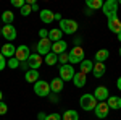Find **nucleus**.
I'll use <instances>...</instances> for the list:
<instances>
[{
  "mask_svg": "<svg viewBox=\"0 0 121 120\" xmlns=\"http://www.w3.org/2000/svg\"><path fill=\"white\" fill-rule=\"evenodd\" d=\"M79 104H81V109L86 112H91L95 109V106H97V99L94 97V94L91 92H86L81 96V99H79Z\"/></svg>",
  "mask_w": 121,
  "mask_h": 120,
  "instance_id": "nucleus-1",
  "label": "nucleus"
},
{
  "mask_svg": "<svg viewBox=\"0 0 121 120\" xmlns=\"http://www.w3.org/2000/svg\"><path fill=\"white\" fill-rule=\"evenodd\" d=\"M60 31L65 33V34H74L78 31V21L69 18H63L60 21Z\"/></svg>",
  "mask_w": 121,
  "mask_h": 120,
  "instance_id": "nucleus-2",
  "label": "nucleus"
},
{
  "mask_svg": "<svg viewBox=\"0 0 121 120\" xmlns=\"http://www.w3.org/2000/svg\"><path fill=\"white\" fill-rule=\"evenodd\" d=\"M84 60V49L82 47H73L71 52H68V62L71 65H79Z\"/></svg>",
  "mask_w": 121,
  "mask_h": 120,
  "instance_id": "nucleus-3",
  "label": "nucleus"
},
{
  "mask_svg": "<svg viewBox=\"0 0 121 120\" xmlns=\"http://www.w3.org/2000/svg\"><path fill=\"white\" fill-rule=\"evenodd\" d=\"M118 7H120V3H118V0H107V2H103V13H105V16L107 18H112L115 16L116 13H118Z\"/></svg>",
  "mask_w": 121,
  "mask_h": 120,
  "instance_id": "nucleus-4",
  "label": "nucleus"
},
{
  "mask_svg": "<svg viewBox=\"0 0 121 120\" xmlns=\"http://www.w3.org/2000/svg\"><path fill=\"white\" fill-rule=\"evenodd\" d=\"M34 92L37 94L39 97H48L50 94V84L44 81V80H39L34 83Z\"/></svg>",
  "mask_w": 121,
  "mask_h": 120,
  "instance_id": "nucleus-5",
  "label": "nucleus"
},
{
  "mask_svg": "<svg viewBox=\"0 0 121 120\" xmlns=\"http://www.w3.org/2000/svg\"><path fill=\"white\" fill-rule=\"evenodd\" d=\"M74 68H73V65H61L60 67V78L63 80V81H73V76H74Z\"/></svg>",
  "mask_w": 121,
  "mask_h": 120,
  "instance_id": "nucleus-6",
  "label": "nucleus"
},
{
  "mask_svg": "<svg viewBox=\"0 0 121 120\" xmlns=\"http://www.w3.org/2000/svg\"><path fill=\"white\" fill-rule=\"evenodd\" d=\"M29 55H31V50H29V47H28V46L21 44V46L16 47V52H15V58L18 60L19 63H21V62H28Z\"/></svg>",
  "mask_w": 121,
  "mask_h": 120,
  "instance_id": "nucleus-7",
  "label": "nucleus"
},
{
  "mask_svg": "<svg viewBox=\"0 0 121 120\" xmlns=\"http://www.w3.org/2000/svg\"><path fill=\"white\" fill-rule=\"evenodd\" d=\"M48 52H52V41H50V39H39L37 54L42 57V55H47Z\"/></svg>",
  "mask_w": 121,
  "mask_h": 120,
  "instance_id": "nucleus-8",
  "label": "nucleus"
},
{
  "mask_svg": "<svg viewBox=\"0 0 121 120\" xmlns=\"http://www.w3.org/2000/svg\"><path fill=\"white\" fill-rule=\"evenodd\" d=\"M95 117H99L100 120H103L105 117H108V112H110V107H108V104L107 102H97V106H95Z\"/></svg>",
  "mask_w": 121,
  "mask_h": 120,
  "instance_id": "nucleus-9",
  "label": "nucleus"
},
{
  "mask_svg": "<svg viewBox=\"0 0 121 120\" xmlns=\"http://www.w3.org/2000/svg\"><path fill=\"white\" fill-rule=\"evenodd\" d=\"M108 96H110V91L105 86H97L95 91H94V97L97 99V102H105L108 99Z\"/></svg>",
  "mask_w": 121,
  "mask_h": 120,
  "instance_id": "nucleus-10",
  "label": "nucleus"
},
{
  "mask_svg": "<svg viewBox=\"0 0 121 120\" xmlns=\"http://www.w3.org/2000/svg\"><path fill=\"white\" fill-rule=\"evenodd\" d=\"M2 36L5 37L8 42H13L16 39V29H15V26L13 24H5L2 28Z\"/></svg>",
  "mask_w": 121,
  "mask_h": 120,
  "instance_id": "nucleus-11",
  "label": "nucleus"
},
{
  "mask_svg": "<svg viewBox=\"0 0 121 120\" xmlns=\"http://www.w3.org/2000/svg\"><path fill=\"white\" fill-rule=\"evenodd\" d=\"M42 65V57L39 55L37 52L36 54H31L28 58V67L29 70H39V67Z\"/></svg>",
  "mask_w": 121,
  "mask_h": 120,
  "instance_id": "nucleus-12",
  "label": "nucleus"
},
{
  "mask_svg": "<svg viewBox=\"0 0 121 120\" xmlns=\"http://www.w3.org/2000/svg\"><path fill=\"white\" fill-rule=\"evenodd\" d=\"M66 49H68V44H66V41H56V42H52V52L55 54V55H61V54H65Z\"/></svg>",
  "mask_w": 121,
  "mask_h": 120,
  "instance_id": "nucleus-13",
  "label": "nucleus"
},
{
  "mask_svg": "<svg viewBox=\"0 0 121 120\" xmlns=\"http://www.w3.org/2000/svg\"><path fill=\"white\" fill-rule=\"evenodd\" d=\"M108 29H110L112 33H115V34L121 33V19L118 18V15L108 18Z\"/></svg>",
  "mask_w": 121,
  "mask_h": 120,
  "instance_id": "nucleus-14",
  "label": "nucleus"
},
{
  "mask_svg": "<svg viewBox=\"0 0 121 120\" xmlns=\"http://www.w3.org/2000/svg\"><path fill=\"white\" fill-rule=\"evenodd\" d=\"M0 52H2V55L5 57V58H11V57H15L16 47L13 46V42H7V44H3V46H2Z\"/></svg>",
  "mask_w": 121,
  "mask_h": 120,
  "instance_id": "nucleus-15",
  "label": "nucleus"
},
{
  "mask_svg": "<svg viewBox=\"0 0 121 120\" xmlns=\"http://www.w3.org/2000/svg\"><path fill=\"white\" fill-rule=\"evenodd\" d=\"M50 92H53V94H58V92L63 91V86H65V81L61 80V78H53L52 81H50Z\"/></svg>",
  "mask_w": 121,
  "mask_h": 120,
  "instance_id": "nucleus-16",
  "label": "nucleus"
},
{
  "mask_svg": "<svg viewBox=\"0 0 121 120\" xmlns=\"http://www.w3.org/2000/svg\"><path fill=\"white\" fill-rule=\"evenodd\" d=\"M105 102L108 104V107L113 109V110H120L121 109V97L120 96H108V99Z\"/></svg>",
  "mask_w": 121,
  "mask_h": 120,
  "instance_id": "nucleus-17",
  "label": "nucleus"
},
{
  "mask_svg": "<svg viewBox=\"0 0 121 120\" xmlns=\"http://www.w3.org/2000/svg\"><path fill=\"white\" fill-rule=\"evenodd\" d=\"M107 72V67L105 63H100V62H94V68H92V75L95 78H102Z\"/></svg>",
  "mask_w": 121,
  "mask_h": 120,
  "instance_id": "nucleus-18",
  "label": "nucleus"
},
{
  "mask_svg": "<svg viewBox=\"0 0 121 120\" xmlns=\"http://www.w3.org/2000/svg\"><path fill=\"white\" fill-rule=\"evenodd\" d=\"M39 16H40V21L42 23H45V24H48V23H52L53 21V16H55V13H52V10H40L39 11Z\"/></svg>",
  "mask_w": 121,
  "mask_h": 120,
  "instance_id": "nucleus-19",
  "label": "nucleus"
},
{
  "mask_svg": "<svg viewBox=\"0 0 121 120\" xmlns=\"http://www.w3.org/2000/svg\"><path fill=\"white\" fill-rule=\"evenodd\" d=\"M73 83H74L76 88H84L86 83H87V78H86L84 73L78 72V73H74V76H73Z\"/></svg>",
  "mask_w": 121,
  "mask_h": 120,
  "instance_id": "nucleus-20",
  "label": "nucleus"
},
{
  "mask_svg": "<svg viewBox=\"0 0 121 120\" xmlns=\"http://www.w3.org/2000/svg\"><path fill=\"white\" fill-rule=\"evenodd\" d=\"M92 68H94V62H91V60H86V58H84L82 62L79 63V72L84 73V75L92 73Z\"/></svg>",
  "mask_w": 121,
  "mask_h": 120,
  "instance_id": "nucleus-21",
  "label": "nucleus"
},
{
  "mask_svg": "<svg viewBox=\"0 0 121 120\" xmlns=\"http://www.w3.org/2000/svg\"><path fill=\"white\" fill-rule=\"evenodd\" d=\"M24 78H26V83H36L39 81V70H28L26 75H24Z\"/></svg>",
  "mask_w": 121,
  "mask_h": 120,
  "instance_id": "nucleus-22",
  "label": "nucleus"
},
{
  "mask_svg": "<svg viewBox=\"0 0 121 120\" xmlns=\"http://www.w3.org/2000/svg\"><path fill=\"white\" fill-rule=\"evenodd\" d=\"M61 37H63V33L60 31V28H53V29L48 31V37H47V39L56 42V41H61Z\"/></svg>",
  "mask_w": 121,
  "mask_h": 120,
  "instance_id": "nucleus-23",
  "label": "nucleus"
},
{
  "mask_svg": "<svg viewBox=\"0 0 121 120\" xmlns=\"http://www.w3.org/2000/svg\"><path fill=\"white\" fill-rule=\"evenodd\" d=\"M110 57V52L107 49H100L95 52V62H100V63H105V60Z\"/></svg>",
  "mask_w": 121,
  "mask_h": 120,
  "instance_id": "nucleus-24",
  "label": "nucleus"
},
{
  "mask_svg": "<svg viewBox=\"0 0 121 120\" xmlns=\"http://www.w3.org/2000/svg\"><path fill=\"white\" fill-rule=\"evenodd\" d=\"M61 120H79V114L73 109H68L61 114Z\"/></svg>",
  "mask_w": 121,
  "mask_h": 120,
  "instance_id": "nucleus-25",
  "label": "nucleus"
},
{
  "mask_svg": "<svg viewBox=\"0 0 121 120\" xmlns=\"http://www.w3.org/2000/svg\"><path fill=\"white\" fill-rule=\"evenodd\" d=\"M2 21H3L5 24H13V21H15V13L10 11V10H5V11L2 13Z\"/></svg>",
  "mask_w": 121,
  "mask_h": 120,
  "instance_id": "nucleus-26",
  "label": "nucleus"
},
{
  "mask_svg": "<svg viewBox=\"0 0 121 120\" xmlns=\"http://www.w3.org/2000/svg\"><path fill=\"white\" fill-rule=\"evenodd\" d=\"M86 7L94 11V10L102 8V7H103V2H102V0H87V2H86Z\"/></svg>",
  "mask_w": 121,
  "mask_h": 120,
  "instance_id": "nucleus-27",
  "label": "nucleus"
},
{
  "mask_svg": "<svg viewBox=\"0 0 121 120\" xmlns=\"http://www.w3.org/2000/svg\"><path fill=\"white\" fill-rule=\"evenodd\" d=\"M56 62H58V55H55L53 52H48V54L45 55V63L47 65H50V67H52V65H55Z\"/></svg>",
  "mask_w": 121,
  "mask_h": 120,
  "instance_id": "nucleus-28",
  "label": "nucleus"
},
{
  "mask_svg": "<svg viewBox=\"0 0 121 120\" xmlns=\"http://www.w3.org/2000/svg\"><path fill=\"white\" fill-rule=\"evenodd\" d=\"M7 67L11 68V70H16V68H19V62L15 57H11V58H8V62H7Z\"/></svg>",
  "mask_w": 121,
  "mask_h": 120,
  "instance_id": "nucleus-29",
  "label": "nucleus"
},
{
  "mask_svg": "<svg viewBox=\"0 0 121 120\" xmlns=\"http://www.w3.org/2000/svg\"><path fill=\"white\" fill-rule=\"evenodd\" d=\"M11 5L21 10L23 7H24V5H26V0H11Z\"/></svg>",
  "mask_w": 121,
  "mask_h": 120,
  "instance_id": "nucleus-30",
  "label": "nucleus"
},
{
  "mask_svg": "<svg viewBox=\"0 0 121 120\" xmlns=\"http://www.w3.org/2000/svg\"><path fill=\"white\" fill-rule=\"evenodd\" d=\"M31 11H32V10H31V5L26 3V5L21 8V15H23V16H28V15H31Z\"/></svg>",
  "mask_w": 121,
  "mask_h": 120,
  "instance_id": "nucleus-31",
  "label": "nucleus"
},
{
  "mask_svg": "<svg viewBox=\"0 0 121 120\" xmlns=\"http://www.w3.org/2000/svg\"><path fill=\"white\" fill-rule=\"evenodd\" d=\"M45 120H61V115L56 114V112H52V114H48L45 117Z\"/></svg>",
  "mask_w": 121,
  "mask_h": 120,
  "instance_id": "nucleus-32",
  "label": "nucleus"
},
{
  "mask_svg": "<svg viewBox=\"0 0 121 120\" xmlns=\"http://www.w3.org/2000/svg\"><path fill=\"white\" fill-rule=\"evenodd\" d=\"M58 62H60V63L61 65H66L68 63V54H61V55H58Z\"/></svg>",
  "mask_w": 121,
  "mask_h": 120,
  "instance_id": "nucleus-33",
  "label": "nucleus"
},
{
  "mask_svg": "<svg viewBox=\"0 0 121 120\" xmlns=\"http://www.w3.org/2000/svg\"><path fill=\"white\" fill-rule=\"evenodd\" d=\"M7 112H8V106L2 101V102H0V115H5Z\"/></svg>",
  "mask_w": 121,
  "mask_h": 120,
  "instance_id": "nucleus-34",
  "label": "nucleus"
},
{
  "mask_svg": "<svg viewBox=\"0 0 121 120\" xmlns=\"http://www.w3.org/2000/svg\"><path fill=\"white\" fill-rule=\"evenodd\" d=\"M5 67H7V58L2 55V52H0V72L5 70Z\"/></svg>",
  "mask_w": 121,
  "mask_h": 120,
  "instance_id": "nucleus-35",
  "label": "nucleus"
},
{
  "mask_svg": "<svg viewBox=\"0 0 121 120\" xmlns=\"http://www.w3.org/2000/svg\"><path fill=\"white\" fill-rule=\"evenodd\" d=\"M39 36H40V39H47V37H48V31L42 28L40 31H39Z\"/></svg>",
  "mask_w": 121,
  "mask_h": 120,
  "instance_id": "nucleus-36",
  "label": "nucleus"
},
{
  "mask_svg": "<svg viewBox=\"0 0 121 120\" xmlns=\"http://www.w3.org/2000/svg\"><path fill=\"white\" fill-rule=\"evenodd\" d=\"M48 99H50V102L56 104V102H58V96H56V94H53V92H50V94H48Z\"/></svg>",
  "mask_w": 121,
  "mask_h": 120,
  "instance_id": "nucleus-37",
  "label": "nucleus"
},
{
  "mask_svg": "<svg viewBox=\"0 0 121 120\" xmlns=\"http://www.w3.org/2000/svg\"><path fill=\"white\" fill-rule=\"evenodd\" d=\"M81 42H82V39H81V37H74V39H73L74 47H81Z\"/></svg>",
  "mask_w": 121,
  "mask_h": 120,
  "instance_id": "nucleus-38",
  "label": "nucleus"
},
{
  "mask_svg": "<svg viewBox=\"0 0 121 120\" xmlns=\"http://www.w3.org/2000/svg\"><path fill=\"white\" fill-rule=\"evenodd\" d=\"M19 68H21V70H24V72H28V70H29L28 62H21V63H19Z\"/></svg>",
  "mask_w": 121,
  "mask_h": 120,
  "instance_id": "nucleus-39",
  "label": "nucleus"
},
{
  "mask_svg": "<svg viewBox=\"0 0 121 120\" xmlns=\"http://www.w3.org/2000/svg\"><path fill=\"white\" fill-rule=\"evenodd\" d=\"M45 117H47V114H44V112H39V114H37V119L39 120H45Z\"/></svg>",
  "mask_w": 121,
  "mask_h": 120,
  "instance_id": "nucleus-40",
  "label": "nucleus"
},
{
  "mask_svg": "<svg viewBox=\"0 0 121 120\" xmlns=\"http://www.w3.org/2000/svg\"><path fill=\"white\" fill-rule=\"evenodd\" d=\"M31 10H32V11H39V5L36 3V2H34V3L31 5Z\"/></svg>",
  "mask_w": 121,
  "mask_h": 120,
  "instance_id": "nucleus-41",
  "label": "nucleus"
},
{
  "mask_svg": "<svg viewBox=\"0 0 121 120\" xmlns=\"http://www.w3.org/2000/svg\"><path fill=\"white\" fill-rule=\"evenodd\" d=\"M53 19H56V21H61V19H63V16H61L60 13H55V16H53Z\"/></svg>",
  "mask_w": 121,
  "mask_h": 120,
  "instance_id": "nucleus-42",
  "label": "nucleus"
},
{
  "mask_svg": "<svg viewBox=\"0 0 121 120\" xmlns=\"http://www.w3.org/2000/svg\"><path fill=\"white\" fill-rule=\"evenodd\" d=\"M116 88H118V89L121 91V76L118 78V80H116Z\"/></svg>",
  "mask_w": 121,
  "mask_h": 120,
  "instance_id": "nucleus-43",
  "label": "nucleus"
},
{
  "mask_svg": "<svg viewBox=\"0 0 121 120\" xmlns=\"http://www.w3.org/2000/svg\"><path fill=\"white\" fill-rule=\"evenodd\" d=\"M84 13H86V15H87V16H91V15H92L94 11H92V10H89V8H86V11H84Z\"/></svg>",
  "mask_w": 121,
  "mask_h": 120,
  "instance_id": "nucleus-44",
  "label": "nucleus"
},
{
  "mask_svg": "<svg viewBox=\"0 0 121 120\" xmlns=\"http://www.w3.org/2000/svg\"><path fill=\"white\" fill-rule=\"evenodd\" d=\"M116 37H118V41L121 42V33H118V34H116Z\"/></svg>",
  "mask_w": 121,
  "mask_h": 120,
  "instance_id": "nucleus-45",
  "label": "nucleus"
},
{
  "mask_svg": "<svg viewBox=\"0 0 121 120\" xmlns=\"http://www.w3.org/2000/svg\"><path fill=\"white\" fill-rule=\"evenodd\" d=\"M2 97H3V94H2V91H0V102H2Z\"/></svg>",
  "mask_w": 121,
  "mask_h": 120,
  "instance_id": "nucleus-46",
  "label": "nucleus"
},
{
  "mask_svg": "<svg viewBox=\"0 0 121 120\" xmlns=\"http://www.w3.org/2000/svg\"><path fill=\"white\" fill-rule=\"evenodd\" d=\"M118 52H120V57H121V47H120V50H118Z\"/></svg>",
  "mask_w": 121,
  "mask_h": 120,
  "instance_id": "nucleus-47",
  "label": "nucleus"
},
{
  "mask_svg": "<svg viewBox=\"0 0 121 120\" xmlns=\"http://www.w3.org/2000/svg\"><path fill=\"white\" fill-rule=\"evenodd\" d=\"M0 36H2V29H0Z\"/></svg>",
  "mask_w": 121,
  "mask_h": 120,
  "instance_id": "nucleus-48",
  "label": "nucleus"
},
{
  "mask_svg": "<svg viewBox=\"0 0 121 120\" xmlns=\"http://www.w3.org/2000/svg\"><path fill=\"white\" fill-rule=\"evenodd\" d=\"M118 3H120V5H121V0H120V2H118Z\"/></svg>",
  "mask_w": 121,
  "mask_h": 120,
  "instance_id": "nucleus-49",
  "label": "nucleus"
}]
</instances>
